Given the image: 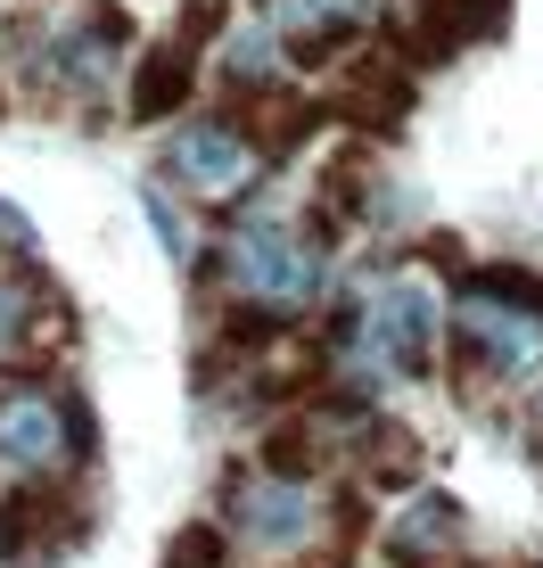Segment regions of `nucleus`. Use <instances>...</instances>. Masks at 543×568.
Here are the masks:
<instances>
[{"instance_id":"9","label":"nucleus","mask_w":543,"mask_h":568,"mask_svg":"<svg viewBox=\"0 0 543 568\" xmlns=\"http://www.w3.org/2000/svg\"><path fill=\"white\" fill-rule=\"evenodd\" d=\"M182 100H189V58H182V50H148L141 74H132V115H141V124H157V115H173Z\"/></svg>"},{"instance_id":"11","label":"nucleus","mask_w":543,"mask_h":568,"mask_svg":"<svg viewBox=\"0 0 543 568\" xmlns=\"http://www.w3.org/2000/svg\"><path fill=\"white\" fill-rule=\"evenodd\" d=\"M297 9H305V33L329 50V42H346V26H362L379 0H297Z\"/></svg>"},{"instance_id":"2","label":"nucleus","mask_w":543,"mask_h":568,"mask_svg":"<svg viewBox=\"0 0 543 568\" xmlns=\"http://www.w3.org/2000/svg\"><path fill=\"white\" fill-rule=\"evenodd\" d=\"M371 346L387 355V371H429V363H437V297H429L420 281L379 288V305H371Z\"/></svg>"},{"instance_id":"13","label":"nucleus","mask_w":543,"mask_h":568,"mask_svg":"<svg viewBox=\"0 0 543 568\" xmlns=\"http://www.w3.org/2000/svg\"><path fill=\"white\" fill-rule=\"evenodd\" d=\"M223 560V544L206 536V527H189V536H173V552H165V568H215Z\"/></svg>"},{"instance_id":"1","label":"nucleus","mask_w":543,"mask_h":568,"mask_svg":"<svg viewBox=\"0 0 543 568\" xmlns=\"http://www.w3.org/2000/svg\"><path fill=\"white\" fill-rule=\"evenodd\" d=\"M230 256H239V288L247 297H272V305H305L329 281V256L321 247H297L288 231H247Z\"/></svg>"},{"instance_id":"3","label":"nucleus","mask_w":543,"mask_h":568,"mask_svg":"<svg viewBox=\"0 0 543 568\" xmlns=\"http://www.w3.org/2000/svg\"><path fill=\"white\" fill-rule=\"evenodd\" d=\"M74 437H91V428L74 420L66 404H50V396H9L0 404V454L17 469H58Z\"/></svg>"},{"instance_id":"4","label":"nucleus","mask_w":543,"mask_h":568,"mask_svg":"<svg viewBox=\"0 0 543 568\" xmlns=\"http://www.w3.org/2000/svg\"><path fill=\"white\" fill-rule=\"evenodd\" d=\"M173 173H182L189 190H206V199H230V190L256 173V141H247L239 124H189L182 141H173Z\"/></svg>"},{"instance_id":"10","label":"nucleus","mask_w":543,"mask_h":568,"mask_svg":"<svg viewBox=\"0 0 543 568\" xmlns=\"http://www.w3.org/2000/svg\"><path fill=\"white\" fill-rule=\"evenodd\" d=\"M403 100H412V83H403V74L362 67L355 83L338 91V115H346V124H387V115H403Z\"/></svg>"},{"instance_id":"12","label":"nucleus","mask_w":543,"mask_h":568,"mask_svg":"<svg viewBox=\"0 0 543 568\" xmlns=\"http://www.w3.org/2000/svg\"><path fill=\"white\" fill-rule=\"evenodd\" d=\"M25 313H42V288H33V281H0V346H17L33 329Z\"/></svg>"},{"instance_id":"7","label":"nucleus","mask_w":543,"mask_h":568,"mask_svg":"<svg viewBox=\"0 0 543 568\" xmlns=\"http://www.w3.org/2000/svg\"><path fill=\"white\" fill-rule=\"evenodd\" d=\"M453 544H461V503H444V495L403 503V519L387 527V552L396 560H437V552H453Z\"/></svg>"},{"instance_id":"14","label":"nucleus","mask_w":543,"mask_h":568,"mask_svg":"<svg viewBox=\"0 0 543 568\" xmlns=\"http://www.w3.org/2000/svg\"><path fill=\"white\" fill-rule=\"evenodd\" d=\"M371 454H379V469H387V478H412V437H403V428H379V437H371Z\"/></svg>"},{"instance_id":"8","label":"nucleus","mask_w":543,"mask_h":568,"mask_svg":"<svg viewBox=\"0 0 543 568\" xmlns=\"http://www.w3.org/2000/svg\"><path fill=\"white\" fill-rule=\"evenodd\" d=\"M58 519H66V511H58L50 495H9V503H0V560H50L58 544H66Z\"/></svg>"},{"instance_id":"6","label":"nucleus","mask_w":543,"mask_h":568,"mask_svg":"<svg viewBox=\"0 0 543 568\" xmlns=\"http://www.w3.org/2000/svg\"><path fill=\"white\" fill-rule=\"evenodd\" d=\"M502 17H511V0H437L429 26L412 33V58H420V67H437V58H453L461 42H486V33H502Z\"/></svg>"},{"instance_id":"15","label":"nucleus","mask_w":543,"mask_h":568,"mask_svg":"<svg viewBox=\"0 0 543 568\" xmlns=\"http://www.w3.org/2000/svg\"><path fill=\"white\" fill-rule=\"evenodd\" d=\"M230 74H239V83H247V74H256V83L272 74V42H264V33H239V42H230Z\"/></svg>"},{"instance_id":"5","label":"nucleus","mask_w":543,"mask_h":568,"mask_svg":"<svg viewBox=\"0 0 543 568\" xmlns=\"http://www.w3.org/2000/svg\"><path fill=\"white\" fill-rule=\"evenodd\" d=\"M239 527H247L256 544H272V552H288V544L314 536V503H305L297 478H256V486L239 495Z\"/></svg>"}]
</instances>
